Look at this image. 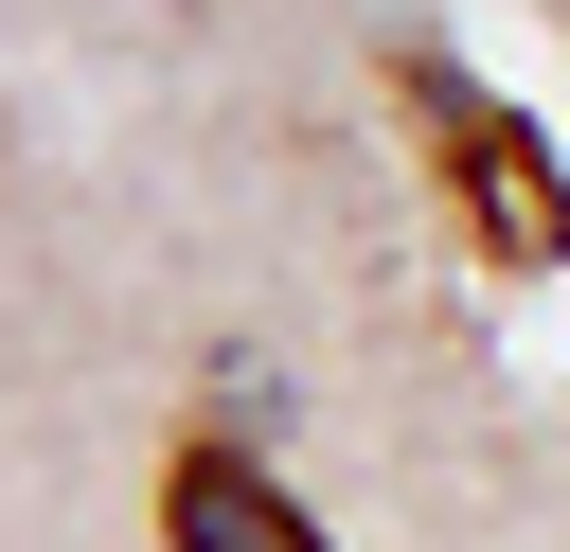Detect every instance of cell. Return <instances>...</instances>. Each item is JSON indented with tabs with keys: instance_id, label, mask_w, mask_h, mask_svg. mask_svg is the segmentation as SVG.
<instances>
[{
	"instance_id": "6da1fadb",
	"label": "cell",
	"mask_w": 570,
	"mask_h": 552,
	"mask_svg": "<svg viewBox=\"0 0 570 552\" xmlns=\"http://www.w3.org/2000/svg\"><path fill=\"white\" fill-rule=\"evenodd\" d=\"M392 107L445 142V196H463V231H481V267H570V178H552V125H517L463 53H392Z\"/></svg>"
},
{
	"instance_id": "7a4b0ae2",
	"label": "cell",
	"mask_w": 570,
	"mask_h": 552,
	"mask_svg": "<svg viewBox=\"0 0 570 552\" xmlns=\"http://www.w3.org/2000/svg\"><path fill=\"white\" fill-rule=\"evenodd\" d=\"M160 534H178V552H321V516H303L232 427H178V463H160Z\"/></svg>"
}]
</instances>
